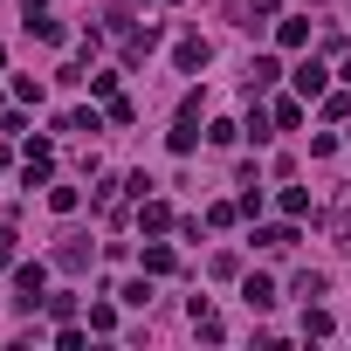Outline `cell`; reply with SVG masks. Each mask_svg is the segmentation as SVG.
Returning a JSON list of instances; mask_svg holds the SVG:
<instances>
[{"label":"cell","instance_id":"1","mask_svg":"<svg viewBox=\"0 0 351 351\" xmlns=\"http://www.w3.org/2000/svg\"><path fill=\"white\" fill-rule=\"evenodd\" d=\"M14 303H21V310L49 303V276H42V262H21V269H14Z\"/></svg>","mask_w":351,"mask_h":351},{"label":"cell","instance_id":"2","mask_svg":"<svg viewBox=\"0 0 351 351\" xmlns=\"http://www.w3.org/2000/svg\"><path fill=\"white\" fill-rule=\"evenodd\" d=\"M172 62H180L186 76H193V69H207V42H200V35H186L180 49H172Z\"/></svg>","mask_w":351,"mask_h":351},{"label":"cell","instance_id":"3","mask_svg":"<svg viewBox=\"0 0 351 351\" xmlns=\"http://www.w3.org/2000/svg\"><path fill=\"white\" fill-rule=\"evenodd\" d=\"M296 97H324V62H296Z\"/></svg>","mask_w":351,"mask_h":351},{"label":"cell","instance_id":"4","mask_svg":"<svg viewBox=\"0 0 351 351\" xmlns=\"http://www.w3.org/2000/svg\"><path fill=\"white\" fill-rule=\"evenodd\" d=\"M138 228H145V234H165V228H172V207H165V200H145Z\"/></svg>","mask_w":351,"mask_h":351},{"label":"cell","instance_id":"5","mask_svg":"<svg viewBox=\"0 0 351 351\" xmlns=\"http://www.w3.org/2000/svg\"><path fill=\"white\" fill-rule=\"evenodd\" d=\"M241 296H248V310H269V303H276V282H269V276H248Z\"/></svg>","mask_w":351,"mask_h":351},{"label":"cell","instance_id":"6","mask_svg":"<svg viewBox=\"0 0 351 351\" xmlns=\"http://www.w3.org/2000/svg\"><path fill=\"white\" fill-rule=\"evenodd\" d=\"M282 214L303 221V214H310V193H303V186H282Z\"/></svg>","mask_w":351,"mask_h":351},{"label":"cell","instance_id":"7","mask_svg":"<svg viewBox=\"0 0 351 351\" xmlns=\"http://www.w3.org/2000/svg\"><path fill=\"white\" fill-rule=\"evenodd\" d=\"M324 289H330V282H324V276H317V269H303V276H296V296H303V303H317V296H324Z\"/></svg>","mask_w":351,"mask_h":351},{"label":"cell","instance_id":"8","mask_svg":"<svg viewBox=\"0 0 351 351\" xmlns=\"http://www.w3.org/2000/svg\"><path fill=\"white\" fill-rule=\"evenodd\" d=\"M303 42H310V21H303V14H296V21H282V49H303Z\"/></svg>","mask_w":351,"mask_h":351},{"label":"cell","instance_id":"9","mask_svg":"<svg viewBox=\"0 0 351 351\" xmlns=\"http://www.w3.org/2000/svg\"><path fill=\"white\" fill-rule=\"evenodd\" d=\"M276 76H282V69H276V62H269V56H262V62H255V69H248V90H269V83H276Z\"/></svg>","mask_w":351,"mask_h":351},{"label":"cell","instance_id":"10","mask_svg":"<svg viewBox=\"0 0 351 351\" xmlns=\"http://www.w3.org/2000/svg\"><path fill=\"white\" fill-rule=\"evenodd\" d=\"M276 124H282V131H296V124H303V104H296V97H282V104H276Z\"/></svg>","mask_w":351,"mask_h":351},{"label":"cell","instance_id":"11","mask_svg":"<svg viewBox=\"0 0 351 351\" xmlns=\"http://www.w3.org/2000/svg\"><path fill=\"white\" fill-rule=\"evenodd\" d=\"M255 241H262V248H296V228H262Z\"/></svg>","mask_w":351,"mask_h":351},{"label":"cell","instance_id":"12","mask_svg":"<svg viewBox=\"0 0 351 351\" xmlns=\"http://www.w3.org/2000/svg\"><path fill=\"white\" fill-rule=\"evenodd\" d=\"M145 269H152V276H165V269H172V248H165V241H152V248H145Z\"/></svg>","mask_w":351,"mask_h":351},{"label":"cell","instance_id":"13","mask_svg":"<svg viewBox=\"0 0 351 351\" xmlns=\"http://www.w3.org/2000/svg\"><path fill=\"white\" fill-rule=\"evenodd\" d=\"M0 269H14V234L0 228Z\"/></svg>","mask_w":351,"mask_h":351}]
</instances>
